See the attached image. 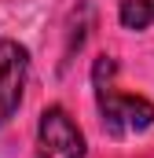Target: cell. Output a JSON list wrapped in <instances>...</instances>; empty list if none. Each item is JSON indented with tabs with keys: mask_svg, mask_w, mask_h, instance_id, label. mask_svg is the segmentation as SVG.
Masks as SVG:
<instances>
[{
	"mask_svg": "<svg viewBox=\"0 0 154 158\" xmlns=\"http://www.w3.org/2000/svg\"><path fill=\"white\" fill-rule=\"evenodd\" d=\"M95 99H99L103 129L110 136H136V132H143V129L154 125V103L143 99V96L103 88V92H95Z\"/></svg>",
	"mask_w": 154,
	"mask_h": 158,
	"instance_id": "cell-1",
	"label": "cell"
},
{
	"mask_svg": "<svg viewBox=\"0 0 154 158\" xmlns=\"http://www.w3.org/2000/svg\"><path fill=\"white\" fill-rule=\"evenodd\" d=\"M84 132L66 107H48L37 121V158H84Z\"/></svg>",
	"mask_w": 154,
	"mask_h": 158,
	"instance_id": "cell-2",
	"label": "cell"
},
{
	"mask_svg": "<svg viewBox=\"0 0 154 158\" xmlns=\"http://www.w3.org/2000/svg\"><path fill=\"white\" fill-rule=\"evenodd\" d=\"M26 77H30L26 48L11 37H0V125L18 110L22 92H26Z\"/></svg>",
	"mask_w": 154,
	"mask_h": 158,
	"instance_id": "cell-3",
	"label": "cell"
},
{
	"mask_svg": "<svg viewBox=\"0 0 154 158\" xmlns=\"http://www.w3.org/2000/svg\"><path fill=\"white\" fill-rule=\"evenodd\" d=\"M154 22V0H121V26L125 30H147Z\"/></svg>",
	"mask_w": 154,
	"mask_h": 158,
	"instance_id": "cell-4",
	"label": "cell"
},
{
	"mask_svg": "<svg viewBox=\"0 0 154 158\" xmlns=\"http://www.w3.org/2000/svg\"><path fill=\"white\" fill-rule=\"evenodd\" d=\"M117 63L110 55H99L95 59V70H92V85H95V92H103V88H110V77H114Z\"/></svg>",
	"mask_w": 154,
	"mask_h": 158,
	"instance_id": "cell-5",
	"label": "cell"
}]
</instances>
